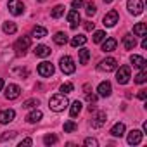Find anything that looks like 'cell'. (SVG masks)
I'll return each mask as SVG.
<instances>
[{
  "mask_svg": "<svg viewBox=\"0 0 147 147\" xmlns=\"http://www.w3.org/2000/svg\"><path fill=\"white\" fill-rule=\"evenodd\" d=\"M140 47H142V49H147V38H144V40H142V43H140Z\"/></svg>",
  "mask_w": 147,
  "mask_h": 147,
  "instance_id": "obj_43",
  "label": "cell"
},
{
  "mask_svg": "<svg viewBox=\"0 0 147 147\" xmlns=\"http://www.w3.org/2000/svg\"><path fill=\"white\" fill-rule=\"evenodd\" d=\"M145 33H147L145 23H137V24L133 26V35H135V36H145Z\"/></svg>",
  "mask_w": 147,
  "mask_h": 147,
  "instance_id": "obj_19",
  "label": "cell"
},
{
  "mask_svg": "<svg viewBox=\"0 0 147 147\" xmlns=\"http://www.w3.org/2000/svg\"><path fill=\"white\" fill-rule=\"evenodd\" d=\"M55 142H57V137L52 135V133H50V135H45V138H43V144H45V145H52V144H55Z\"/></svg>",
  "mask_w": 147,
  "mask_h": 147,
  "instance_id": "obj_35",
  "label": "cell"
},
{
  "mask_svg": "<svg viewBox=\"0 0 147 147\" xmlns=\"http://www.w3.org/2000/svg\"><path fill=\"white\" fill-rule=\"evenodd\" d=\"M7 7H9V12L12 16H21L23 11H24V5H23L21 0H9V5Z\"/></svg>",
  "mask_w": 147,
  "mask_h": 147,
  "instance_id": "obj_7",
  "label": "cell"
},
{
  "mask_svg": "<svg viewBox=\"0 0 147 147\" xmlns=\"http://www.w3.org/2000/svg\"><path fill=\"white\" fill-rule=\"evenodd\" d=\"M147 90H140L138 92V99H142V100H145V97H147V94H145Z\"/></svg>",
  "mask_w": 147,
  "mask_h": 147,
  "instance_id": "obj_42",
  "label": "cell"
},
{
  "mask_svg": "<svg viewBox=\"0 0 147 147\" xmlns=\"http://www.w3.org/2000/svg\"><path fill=\"white\" fill-rule=\"evenodd\" d=\"M123 133H125V125L123 123H116L111 128V135L113 137H123Z\"/></svg>",
  "mask_w": 147,
  "mask_h": 147,
  "instance_id": "obj_23",
  "label": "cell"
},
{
  "mask_svg": "<svg viewBox=\"0 0 147 147\" xmlns=\"http://www.w3.org/2000/svg\"><path fill=\"white\" fill-rule=\"evenodd\" d=\"M61 71L64 75H73L76 71V66H75V61H73L69 55H64L61 57Z\"/></svg>",
  "mask_w": 147,
  "mask_h": 147,
  "instance_id": "obj_2",
  "label": "cell"
},
{
  "mask_svg": "<svg viewBox=\"0 0 147 147\" xmlns=\"http://www.w3.org/2000/svg\"><path fill=\"white\" fill-rule=\"evenodd\" d=\"M67 21H69L71 30H76V28H78V24H80V14H78L76 9H75V11H71V12L67 14Z\"/></svg>",
  "mask_w": 147,
  "mask_h": 147,
  "instance_id": "obj_13",
  "label": "cell"
},
{
  "mask_svg": "<svg viewBox=\"0 0 147 147\" xmlns=\"http://www.w3.org/2000/svg\"><path fill=\"white\" fill-rule=\"evenodd\" d=\"M21 95V87L19 85H9L7 88H5V97L9 99V100H14V99H18Z\"/></svg>",
  "mask_w": 147,
  "mask_h": 147,
  "instance_id": "obj_10",
  "label": "cell"
},
{
  "mask_svg": "<svg viewBox=\"0 0 147 147\" xmlns=\"http://www.w3.org/2000/svg\"><path fill=\"white\" fill-rule=\"evenodd\" d=\"M107 121V116H106V113L104 111H99L94 118H92V128H100L104 123Z\"/></svg>",
  "mask_w": 147,
  "mask_h": 147,
  "instance_id": "obj_11",
  "label": "cell"
},
{
  "mask_svg": "<svg viewBox=\"0 0 147 147\" xmlns=\"http://www.w3.org/2000/svg\"><path fill=\"white\" fill-rule=\"evenodd\" d=\"M30 45H31V38H30V36H23V38H19V40L14 43V50H16L18 55H24L26 50L30 49Z\"/></svg>",
  "mask_w": 147,
  "mask_h": 147,
  "instance_id": "obj_3",
  "label": "cell"
},
{
  "mask_svg": "<svg viewBox=\"0 0 147 147\" xmlns=\"http://www.w3.org/2000/svg\"><path fill=\"white\" fill-rule=\"evenodd\" d=\"M62 14H64V5H55V7L52 9V12H50V16H52L54 19H59Z\"/></svg>",
  "mask_w": 147,
  "mask_h": 147,
  "instance_id": "obj_31",
  "label": "cell"
},
{
  "mask_svg": "<svg viewBox=\"0 0 147 147\" xmlns=\"http://www.w3.org/2000/svg\"><path fill=\"white\" fill-rule=\"evenodd\" d=\"M73 9H80L82 5H83V0H73Z\"/></svg>",
  "mask_w": 147,
  "mask_h": 147,
  "instance_id": "obj_39",
  "label": "cell"
},
{
  "mask_svg": "<svg viewBox=\"0 0 147 147\" xmlns=\"http://www.w3.org/2000/svg\"><path fill=\"white\" fill-rule=\"evenodd\" d=\"M95 12H97V5L94 2H88L87 4V16H94Z\"/></svg>",
  "mask_w": 147,
  "mask_h": 147,
  "instance_id": "obj_34",
  "label": "cell"
},
{
  "mask_svg": "<svg viewBox=\"0 0 147 147\" xmlns=\"http://www.w3.org/2000/svg\"><path fill=\"white\" fill-rule=\"evenodd\" d=\"M116 45H118L116 38H106V42L102 43V52H113L116 49Z\"/></svg>",
  "mask_w": 147,
  "mask_h": 147,
  "instance_id": "obj_17",
  "label": "cell"
},
{
  "mask_svg": "<svg viewBox=\"0 0 147 147\" xmlns=\"http://www.w3.org/2000/svg\"><path fill=\"white\" fill-rule=\"evenodd\" d=\"M38 2H45V0H38Z\"/></svg>",
  "mask_w": 147,
  "mask_h": 147,
  "instance_id": "obj_47",
  "label": "cell"
},
{
  "mask_svg": "<svg viewBox=\"0 0 147 147\" xmlns=\"http://www.w3.org/2000/svg\"><path fill=\"white\" fill-rule=\"evenodd\" d=\"M16 137V131H5L4 135H0V142H5V140H11Z\"/></svg>",
  "mask_w": 147,
  "mask_h": 147,
  "instance_id": "obj_37",
  "label": "cell"
},
{
  "mask_svg": "<svg viewBox=\"0 0 147 147\" xmlns=\"http://www.w3.org/2000/svg\"><path fill=\"white\" fill-rule=\"evenodd\" d=\"M104 2H106V4H111V2H113V0H104Z\"/></svg>",
  "mask_w": 147,
  "mask_h": 147,
  "instance_id": "obj_46",
  "label": "cell"
},
{
  "mask_svg": "<svg viewBox=\"0 0 147 147\" xmlns=\"http://www.w3.org/2000/svg\"><path fill=\"white\" fill-rule=\"evenodd\" d=\"M128 12L133 14V16H140L142 11H144V4H142V0H128Z\"/></svg>",
  "mask_w": 147,
  "mask_h": 147,
  "instance_id": "obj_6",
  "label": "cell"
},
{
  "mask_svg": "<svg viewBox=\"0 0 147 147\" xmlns=\"http://www.w3.org/2000/svg\"><path fill=\"white\" fill-rule=\"evenodd\" d=\"M35 106H38V99H30V100H26V102L23 104L24 109H31V107H35Z\"/></svg>",
  "mask_w": 147,
  "mask_h": 147,
  "instance_id": "obj_36",
  "label": "cell"
},
{
  "mask_svg": "<svg viewBox=\"0 0 147 147\" xmlns=\"http://www.w3.org/2000/svg\"><path fill=\"white\" fill-rule=\"evenodd\" d=\"M142 128H144V131L147 133V121H144V125H142Z\"/></svg>",
  "mask_w": 147,
  "mask_h": 147,
  "instance_id": "obj_44",
  "label": "cell"
},
{
  "mask_svg": "<svg viewBox=\"0 0 147 147\" xmlns=\"http://www.w3.org/2000/svg\"><path fill=\"white\" fill-rule=\"evenodd\" d=\"M73 90H75L73 83H62V85H61V92H62V94H71Z\"/></svg>",
  "mask_w": 147,
  "mask_h": 147,
  "instance_id": "obj_33",
  "label": "cell"
},
{
  "mask_svg": "<svg viewBox=\"0 0 147 147\" xmlns=\"http://www.w3.org/2000/svg\"><path fill=\"white\" fill-rule=\"evenodd\" d=\"M16 31H18V26H16L12 21L4 23V33H7V35H14Z\"/></svg>",
  "mask_w": 147,
  "mask_h": 147,
  "instance_id": "obj_25",
  "label": "cell"
},
{
  "mask_svg": "<svg viewBox=\"0 0 147 147\" xmlns=\"http://www.w3.org/2000/svg\"><path fill=\"white\" fill-rule=\"evenodd\" d=\"M142 131L140 130H131L130 131V135H128V144L130 145H137V144H140L142 142Z\"/></svg>",
  "mask_w": 147,
  "mask_h": 147,
  "instance_id": "obj_14",
  "label": "cell"
},
{
  "mask_svg": "<svg viewBox=\"0 0 147 147\" xmlns=\"http://www.w3.org/2000/svg\"><path fill=\"white\" fill-rule=\"evenodd\" d=\"M97 144H99V142H97L95 138H85V145H87V147H97Z\"/></svg>",
  "mask_w": 147,
  "mask_h": 147,
  "instance_id": "obj_38",
  "label": "cell"
},
{
  "mask_svg": "<svg viewBox=\"0 0 147 147\" xmlns=\"http://www.w3.org/2000/svg\"><path fill=\"white\" fill-rule=\"evenodd\" d=\"M145 80H147V69H145V67H142V69H140V73L135 76V83L142 85V83H145Z\"/></svg>",
  "mask_w": 147,
  "mask_h": 147,
  "instance_id": "obj_27",
  "label": "cell"
},
{
  "mask_svg": "<svg viewBox=\"0 0 147 147\" xmlns=\"http://www.w3.org/2000/svg\"><path fill=\"white\" fill-rule=\"evenodd\" d=\"M87 43V36L85 35H76V36H73L71 40V47H82Z\"/></svg>",
  "mask_w": 147,
  "mask_h": 147,
  "instance_id": "obj_22",
  "label": "cell"
},
{
  "mask_svg": "<svg viewBox=\"0 0 147 147\" xmlns=\"http://www.w3.org/2000/svg\"><path fill=\"white\" fill-rule=\"evenodd\" d=\"M2 87H4V80L0 78V90H2Z\"/></svg>",
  "mask_w": 147,
  "mask_h": 147,
  "instance_id": "obj_45",
  "label": "cell"
},
{
  "mask_svg": "<svg viewBox=\"0 0 147 147\" xmlns=\"http://www.w3.org/2000/svg\"><path fill=\"white\" fill-rule=\"evenodd\" d=\"M54 42H55L57 45H64V43L67 42V35H66V33H62V31H59V33H55Z\"/></svg>",
  "mask_w": 147,
  "mask_h": 147,
  "instance_id": "obj_28",
  "label": "cell"
},
{
  "mask_svg": "<svg viewBox=\"0 0 147 147\" xmlns=\"http://www.w3.org/2000/svg\"><path fill=\"white\" fill-rule=\"evenodd\" d=\"M31 144H33V140H31V138H24V140H21V144H19V145L23 147V145H31Z\"/></svg>",
  "mask_w": 147,
  "mask_h": 147,
  "instance_id": "obj_40",
  "label": "cell"
},
{
  "mask_svg": "<svg viewBox=\"0 0 147 147\" xmlns=\"http://www.w3.org/2000/svg\"><path fill=\"white\" fill-rule=\"evenodd\" d=\"M116 64H118V61H116L114 57H107V59L100 61V64H99V69H100V71H106V73H109V71H114V69H116Z\"/></svg>",
  "mask_w": 147,
  "mask_h": 147,
  "instance_id": "obj_9",
  "label": "cell"
},
{
  "mask_svg": "<svg viewBox=\"0 0 147 147\" xmlns=\"http://www.w3.org/2000/svg\"><path fill=\"white\" fill-rule=\"evenodd\" d=\"M85 30H87V31H92V30H94V23L87 21V23H85Z\"/></svg>",
  "mask_w": 147,
  "mask_h": 147,
  "instance_id": "obj_41",
  "label": "cell"
},
{
  "mask_svg": "<svg viewBox=\"0 0 147 147\" xmlns=\"http://www.w3.org/2000/svg\"><path fill=\"white\" fill-rule=\"evenodd\" d=\"M14 116H16V113H14L12 109H4V111H0V123H2V125L11 123V121H14Z\"/></svg>",
  "mask_w": 147,
  "mask_h": 147,
  "instance_id": "obj_12",
  "label": "cell"
},
{
  "mask_svg": "<svg viewBox=\"0 0 147 147\" xmlns=\"http://www.w3.org/2000/svg\"><path fill=\"white\" fill-rule=\"evenodd\" d=\"M36 71H38V75H40V76L49 78V76H52V75H54V64H50V62L43 61V62H40V64H38Z\"/></svg>",
  "mask_w": 147,
  "mask_h": 147,
  "instance_id": "obj_5",
  "label": "cell"
},
{
  "mask_svg": "<svg viewBox=\"0 0 147 147\" xmlns=\"http://www.w3.org/2000/svg\"><path fill=\"white\" fill-rule=\"evenodd\" d=\"M106 36H107V35H106L104 31H95V33H94V42H95V43H100V42L106 40Z\"/></svg>",
  "mask_w": 147,
  "mask_h": 147,
  "instance_id": "obj_32",
  "label": "cell"
},
{
  "mask_svg": "<svg viewBox=\"0 0 147 147\" xmlns=\"http://www.w3.org/2000/svg\"><path fill=\"white\" fill-rule=\"evenodd\" d=\"M78 52H80V64H87L88 59H90V50L88 49H82Z\"/></svg>",
  "mask_w": 147,
  "mask_h": 147,
  "instance_id": "obj_29",
  "label": "cell"
},
{
  "mask_svg": "<svg viewBox=\"0 0 147 147\" xmlns=\"http://www.w3.org/2000/svg\"><path fill=\"white\" fill-rule=\"evenodd\" d=\"M31 35H33V38H43V36H47V30L42 26H35Z\"/></svg>",
  "mask_w": 147,
  "mask_h": 147,
  "instance_id": "obj_26",
  "label": "cell"
},
{
  "mask_svg": "<svg viewBox=\"0 0 147 147\" xmlns=\"http://www.w3.org/2000/svg\"><path fill=\"white\" fill-rule=\"evenodd\" d=\"M78 130V125L75 121H66L64 123V131L66 133H73V131H76Z\"/></svg>",
  "mask_w": 147,
  "mask_h": 147,
  "instance_id": "obj_30",
  "label": "cell"
},
{
  "mask_svg": "<svg viewBox=\"0 0 147 147\" xmlns=\"http://www.w3.org/2000/svg\"><path fill=\"white\" fill-rule=\"evenodd\" d=\"M118 19H119V16H118V11H109L106 16H104V19H102V24L104 26H107V28H113L116 23H118Z\"/></svg>",
  "mask_w": 147,
  "mask_h": 147,
  "instance_id": "obj_8",
  "label": "cell"
},
{
  "mask_svg": "<svg viewBox=\"0 0 147 147\" xmlns=\"http://www.w3.org/2000/svg\"><path fill=\"white\" fill-rule=\"evenodd\" d=\"M82 113V102L80 100H75V102H73L71 104V109H69V114L73 116V118H75V116H78Z\"/></svg>",
  "mask_w": 147,
  "mask_h": 147,
  "instance_id": "obj_24",
  "label": "cell"
},
{
  "mask_svg": "<svg viewBox=\"0 0 147 147\" xmlns=\"http://www.w3.org/2000/svg\"><path fill=\"white\" fill-rule=\"evenodd\" d=\"M35 55H36V57H49V55H50V49H49L47 45H36Z\"/></svg>",
  "mask_w": 147,
  "mask_h": 147,
  "instance_id": "obj_20",
  "label": "cell"
},
{
  "mask_svg": "<svg viewBox=\"0 0 147 147\" xmlns=\"http://www.w3.org/2000/svg\"><path fill=\"white\" fill-rule=\"evenodd\" d=\"M40 119H42V111H38V109L31 111V113L26 116V121H28V123H38Z\"/></svg>",
  "mask_w": 147,
  "mask_h": 147,
  "instance_id": "obj_21",
  "label": "cell"
},
{
  "mask_svg": "<svg viewBox=\"0 0 147 147\" xmlns=\"http://www.w3.org/2000/svg\"><path fill=\"white\" fill-rule=\"evenodd\" d=\"M116 82L119 85H126L130 82V66H121L116 73Z\"/></svg>",
  "mask_w": 147,
  "mask_h": 147,
  "instance_id": "obj_4",
  "label": "cell"
},
{
  "mask_svg": "<svg viewBox=\"0 0 147 147\" xmlns=\"http://www.w3.org/2000/svg\"><path fill=\"white\" fill-rule=\"evenodd\" d=\"M67 99H66V95L64 94H55V95H52L50 97V100H49V107L52 109V111H55V113H61V111H64L66 107H67Z\"/></svg>",
  "mask_w": 147,
  "mask_h": 147,
  "instance_id": "obj_1",
  "label": "cell"
},
{
  "mask_svg": "<svg viewBox=\"0 0 147 147\" xmlns=\"http://www.w3.org/2000/svg\"><path fill=\"white\" fill-rule=\"evenodd\" d=\"M130 61H131V64L135 66V67H138V69H142V67H145V59L142 57V55H137V54H133L131 57H130Z\"/></svg>",
  "mask_w": 147,
  "mask_h": 147,
  "instance_id": "obj_18",
  "label": "cell"
},
{
  "mask_svg": "<svg viewBox=\"0 0 147 147\" xmlns=\"http://www.w3.org/2000/svg\"><path fill=\"white\" fill-rule=\"evenodd\" d=\"M97 92H99V95H100V97H109V95H111V92H113L111 83H109V82H102V83L99 85Z\"/></svg>",
  "mask_w": 147,
  "mask_h": 147,
  "instance_id": "obj_15",
  "label": "cell"
},
{
  "mask_svg": "<svg viewBox=\"0 0 147 147\" xmlns=\"http://www.w3.org/2000/svg\"><path fill=\"white\" fill-rule=\"evenodd\" d=\"M123 45H125V49L126 50H133L135 49V45H137V40H135V36L133 35H125L123 36Z\"/></svg>",
  "mask_w": 147,
  "mask_h": 147,
  "instance_id": "obj_16",
  "label": "cell"
}]
</instances>
